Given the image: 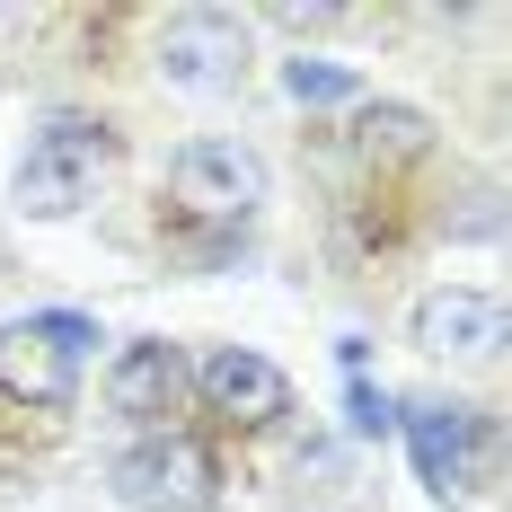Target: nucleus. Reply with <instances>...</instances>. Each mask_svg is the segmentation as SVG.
Segmentation results:
<instances>
[{
  "mask_svg": "<svg viewBox=\"0 0 512 512\" xmlns=\"http://www.w3.org/2000/svg\"><path fill=\"white\" fill-rule=\"evenodd\" d=\"M212 451L195 433H142L124 460H115V495L133 512H212Z\"/></svg>",
  "mask_w": 512,
  "mask_h": 512,
  "instance_id": "4",
  "label": "nucleus"
},
{
  "mask_svg": "<svg viewBox=\"0 0 512 512\" xmlns=\"http://www.w3.org/2000/svg\"><path fill=\"white\" fill-rule=\"evenodd\" d=\"M168 195L186 221H212V230H239L256 204H265V159L248 142H186L168 159Z\"/></svg>",
  "mask_w": 512,
  "mask_h": 512,
  "instance_id": "3",
  "label": "nucleus"
},
{
  "mask_svg": "<svg viewBox=\"0 0 512 512\" xmlns=\"http://www.w3.org/2000/svg\"><path fill=\"white\" fill-rule=\"evenodd\" d=\"M407 442H415V468H424V486L442 495V504H460L468 486H477V451H486V424L451 398H433V407L407 415Z\"/></svg>",
  "mask_w": 512,
  "mask_h": 512,
  "instance_id": "7",
  "label": "nucleus"
},
{
  "mask_svg": "<svg viewBox=\"0 0 512 512\" xmlns=\"http://www.w3.org/2000/svg\"><path fill=\"white\" fill-rule=\"evenodd\" d=\"M283 89H292V98L301 106H345V98H362V80L354 71H345V62H283Z\"/></svg>",
  "mask_w": 512,
  "mask_h": 512,
  "instance_id": "11",
  "label": "nucleus"
},
{
  "mask_svg": "<svg viewBox=\"0 0 512 512\" xmlns=\"http://www.w3.org/2000/svg\"><path fill=\"white\" fill-rule=\"evenodd\" d=\"M195 389H204V407L221 424H274V415L292 407V380L265 354H248V345H212L204 371H195Z\"/></svg>",
  "mask_w": 512,
  "mask_h": 512,
  "instance_id": "8",
  "label": "nucleus"
},
{
  "mask_svg": "<svg viewBox=\"0 0 512 512\" xmlns=\"http://www.w3.org/2000/svg\"><path fill=\"white\" fill-rule=\"evenodd\" d=\"M159 71H168V89L230 98V89L248 80V18H230V9H186V18H168Z\"/></svg>",
  "mask_w": 512,
  "mask_h": 512,
  "instance_id": "5",
  "label": "nucleus"
},
{
  "mask_svg": "<svg viewBox=\"0 0 512 512\" xmlns=\"http://www.w3.org/2000/svg\"><path fill=\"white\" fill-rule=\"evenodd\" d=\"M98 345V327L80 309H36V318H9L0 327V389L18 407H71L80 389V354Z\"/></svg>",
  "mask_w": 512,
  "mask_h": 512,
  "instance_id": "2",
  "label": "nucleus"
},
{
  "mask_svg": "<svg viewBox=\"0 0 512 512\" xmlns=\"http://www.w3.org/2000/svg\"><path fill=\"white\" fill-rule=\"evenodd\" d=\"M415 345L424 354H495L504 345V301L468 292V283H442V292L415 301Z\"/></svg>",
  "mask_w": 512,
  "mask_h": 512,
  "instance_id": "9",
  "label": "nucleus"
},
{
  "mask_svg": "<svg viewBox=\"0 0 512 512\" xmlns=\"http://www.w3.org/2000/svg\"><path fill=\"white\" fill-rule=\"evenodd\" d=\"M115 159H124L115 124H98V115H53L45 133L27 142V159H18V212L27 221H71V212L98 195V177Z\"/></svg>",
  "mask_w": 512,
  "mask_h": 512,
  "instance_id": "1",
  "label": "nucleus"
},
{
  "mask_svg": "<svg viewBox=\"0 0 512 512\" xmlns=\"http://www.w3.org/2000/svg\"><path fill=\"white\" fill-rule=\"evenodd\" d=\"M345 407H354V433H389V424H398V398L371 389L362 371H354V389H345Z\"/></svg>",
  "mask_w": 512,
  "mask_h": 512,
  "instance_id": "12",
  "label": "nucleus"
},
{
  "mask_svg": "<svg viewBox=\"0 0 512 512\" xmlns=\"http://www.w3.org/2000/svg\"><path fill=\"white\" fill-rule=\"evenodd\" d=\"M186 354L168 345V336H142V345H124V354L106 362V407L133 415L142 433H168V415L186 407Z\"/></svg>",
  "mask_w": 512,
  "mask_h": 512,
  "instance_id": "6",
  "label": "nucleus"
},
{
  "mask_svg": "<svg viewBox=\"0 0 512 512\" xmlns=\"http://www.w3.org/2000/svg\"><path fill=\"white\" fill-rule=\"evenodd\" d=\"M433 142V115L424 106H398V98H362L354 106V151L362 159H415Z\"/></svg>",
  "mask_w": 512,
  "mask_h": 512,
  "instance_id": "10",
  "label": "nucleus"
}]
</instances>
